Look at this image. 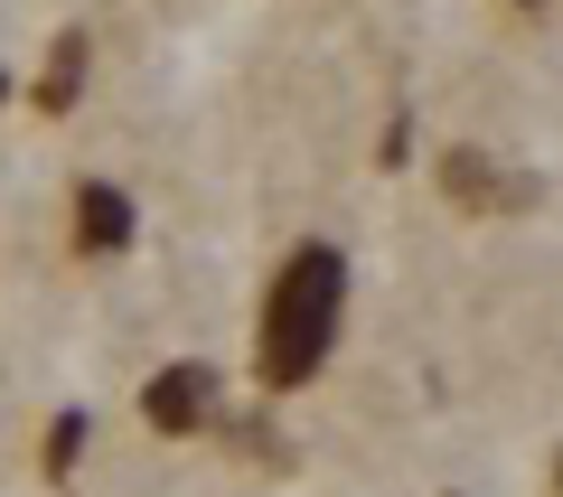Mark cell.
I'll return each instance as SVG.
<instances>
[{
    "label": "cell",
    "instance_id": "2",
    "mask_svg": "<svg viewBox=\"0 0 563 497\" xmlns=\"http://www.w3.org/2000/svg\"><path fill=\"white\" fill-rule=\"evenodd\" d=\"M141 422H151L161 441L207 432V422H217V366H207V357H169V366H151V385H141Z\"/></svg>",
    "mask_w": 563,
    "mask_h": 497
},
{
    "label": "cell",
    "instance_id": "1",
    "mask_svg": "<svg viewBox=\"0 0 563 497\" xmlns=\"http://www.w3.org/2000/svg\"><path fill=\"white\" fill-rule=\"evenodd\" d=\"M339 319H347V254L320 235L291 244L273 291H263V319H254V385L263 395H301L339 347Z\"/></svg>",
    "mask_w": 563,
    "mask_h": 497
},
{
    "label": "cell",
    "instance_id": "5",
    "mask_svg": "<svg viewBox=\"0 0 563 497\" xmlns=\"http://www.w3.org/2000/svg\"><path fill=\"white\" fill-rule=\"evenodd\" d=\"M85 76H95V29H57V47H47V76H38V113H76L85 103Z\"/></svg>",
    "mask_w": 563,
    "mask_h": 497
},
{
    "label": "cell",
    "instance_id": "9",
    "mask_svg": "<svg viewBox=\"0 0 563 497\" xmlns=\"http://www.w3.org/2000/svg\"><path fill=\"white\" fill-rule=\"evenodd\" d=\"M554 497H563V451H554Z\"/></svg>",
    "mask_w": 563,
    "mask_h": 497
},
{
    "label": "cell",
    "instance_id": "10",
    "mask_svg": "<svg viewBox=\"0 0 563 497\" xmlns=\"http://www.w3.org/2000/svg\"><path fill=\"white\" fill-rule=\"evenodd\" d=\"M0 103H10V66H0Z\"/></svg>",
    "mask_w": 563,
    "mask_h": 497
},
{
    "label": "cell",
    "instance_id": "6",
    "mask_svg": "<svg viewBox=\"0 0 563 497\" xmlns=\"http://www.w3.org/2000/svg\"><path fill=\"white\" fill-rule=\"evenodd\" d=\"M85 441H95V413H85V404H66V413L57 422H47V478H57V488H66V478H76L85 470Z\"/></svg>",
    "mask_w": 563,
    "mask_h": 497
},
{
    "label": "cell",
    "instance_id": "3",
    "mask_svg": "<svg viewBox=\"0 0 563 497\" xmlns=\"http://www.w3.org/2000/svg\"><path fill=\"white\" fill-rule=\"evenodd\" d=\"M442 198L451 207H479V217H526V207L544 198V179H526V169H498L488 151H442Z\"/></svg>",
    "mask_w": 563,
    "mask_h": 497
},
{
    "label": "cell",
    "instance_id": "7",
    "mask_svg": "<svg viewBox=\"0 0 563 497\" xmlns=\"http://www.w3.org/2000/svg\"><path fill=\"white\" fill-rule=\"evenodd\" d=\"M376 159H385V169H404V159H413V122H404V113L385 122V151H376Z\"/></svg>",
    "mask_w": 563,
    "mask_h": 497
},
{
    "label": "cell",
    "instance_id": "4",
    "mask_svg": "<svg viewBox=\"0 0 563 497\" xmlns=\"http://www.w3.org/2000/svg\"><path fill=\"white\" fill-rule=\"evenodd\" d=\"M132 235H141L132 188H113V179H76V254H132Z\"/></svg>",
    "mask_w": 563,
    "mask_h": 497
},
{
    "label": "cell",
    "instance_id": "8",
    "mask_svg": "<svg viewBox=\"0 0 563 497\" xmlns=\"http://www.w3.org/2000/svg\"><path fill=\"white\" fill-rule=\"evenodd\" d=\"M507 10H526V20H536V10H544V0H507Z\"/></svg>",
    "mask_w": 563,
    "mask_h": 497
}]
</instances>
